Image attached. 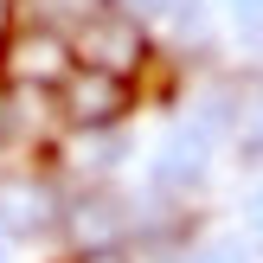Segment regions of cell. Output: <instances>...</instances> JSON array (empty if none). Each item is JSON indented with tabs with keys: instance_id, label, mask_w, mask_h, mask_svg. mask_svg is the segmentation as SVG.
Masks as SVG:
<instances>
[{
	"instance_id": "7a4b0ae2",
	"label": "cell",
	"mask_w": 263,
	"mask_h": 263,
	"mask_svg": "<svg viewBox=\"0 0 263 263\" xmlns=\"http://www.w3.org/2000/svg\"><path fill=\"white\" fill-rule=\"evenodd\" d=\"M0 64H7V84H32V90H58L71 77V39L58 26H20V32L0 45Z\"/></svg>"
},
{
	"instance_id": "ba28073f",
	"label": "cell",
	"mask_w": 263,
	"mask_h": 263,
	"mask_svg": "<svg viewBox=\"0 0 263 263\" xmlns=\"http://www.w3.org/2000/svg\"><path fill=\"white\" fill-rule=\"evenodd\" d=\"M199 263H251V257H244V244H212Z\"/></svg>"
},
{
	"instance_id": "6da1fadb",
	"label": "cell",
	"mask_w": 263,
	"mask_h": 263,
	"mask_svg": "<svg viewBox=\"0 0 263 263\" xmlns=\"http://www.w3.org/2000/svg\"><path fill=\"white\" fill-rule=\"evenodd\" d=\"M71 58L90 64V71L128 77V71H141V58H148V32H141L135 13H122V7H97L90 20H77Z\"/></svg>"
},
{
	"instance_id": "9c48e42d",
	"label": "cell",
	"mask_w": 263,
	"mask_h": 263,
	"mask_svg": "<svg viewBox=\"0 0 263 263\" xmlns=\"http://www.w3.org/2000/svg\"><path fill=\"white\" fill-rule=\"evenodd\" d=\"M77 263H128L122 251H116V244H103V251H84V257H77Z\"/></svg>"
},
{
	"instance_id": "8992f818",
	"label": "cell",
	"mask_w": 263,
	"mask_h": 263,
	"mask_svg": "<svg viewBox=\"0 0 263 263\" xmlns=\"http://www.w3.org/2000/svg\"><path fill=\"white\" fill-rule=\"evenodd\" d=\"M199 174H205V128H180L154 161V180L161 186H193Z\"/></svg>"
},
{
	"instance_id": "30bf717a",
	"label": "cell",
	"mask_w": 263,
	"mask_h": 263,
	"mask_svg": "<svg viewBox=\"0 0 263 263\" xmlns=\"http://www.w3.org/2000/svg\"><path fill=\"white\" fill-rule=\"evenodd\" d=\"M251 218H257V231H263V193H257V199H251Z\"/></svg>"
},
{
	"instance_id": "3957f363",
	"label": "cell",
	"mask_w": 263,
	"mask_h": 263,
	"mask_svg": "<svg viewBox=\"0 0 263 263\" xmlns=\"http://www.w3.org/2000/svg\"><path fill=\"white\" fill-rule=\"evenodd\" d=\"M58 90H64V116L77 128H116V116L128 109V77L90 71V64H71V77Z\"/></svg>"
},
{
	"instance_id": "277c9868",
	"label": "cell",
	"mask_w": 263,
	"mask_h": 263,
	"mask_svg": "<svg viewBox=\"0 0 263 263\" xmlns=\"http://www.w3.org/2000/svg\"><path fill=\"white\" fill-rule=\"evenodd\" d=\"M51 218V193L39 186L32 174H0V225L13 231H32Z\"/></svg>"
},
{
	"instance_id": "52a82bcc",
	"label": "cell",
	"mask_w": 263,
	"mask_h": 263,
	"mask_svg": "<svg viewBox=\"0 0 263 263\" xmlns=\"http://www.w3.org/2000/svg\"><path fill=\"white\" fill-rule=\"evenodd\" d=\"M225 7H231V20L244 32H263V0H225Z\"/></svg>"
},
{
	"instance_id": "5b68a950",
	"label": "cell",
	"mask_w": 263,
	"mask_h": 263,
	"mask_svg": "<svg viewBox=\"0 0 263 263\" xmlns=\"http://www.w3.org/2000/svg\"><path fill=\"white\" fill-rule=\"evenodd\" d=\"M39 128H45V90H32V84H7V90H0V148L32 141Z\"/></svg>"
}]
</instances>
